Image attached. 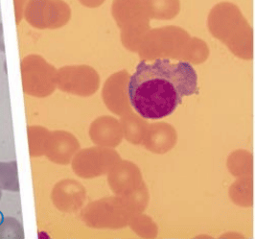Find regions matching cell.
I'll use <instances>...</instances> for the list:
<instances>
[{
	"label": "cell",
	"instance_id": "6da1fadb",
	"mask_svg": "<svg viewBox=\"0 0 255 239\" xmlns=\"http://www.w3.org/2000/svg\"><path fill=\"white\" fill-rule=\"evenodd\" d=\"M198 91V75L187 62L172 63L156 59L142 61L130 76L128 95L132 108L144 118L160 119L171 115L185 96Z\"/></svg>",
	"mask_w": 255,
	"mask_h": 239
},
{
	"label": "cell",
	"instance_id": "7a4b0ae2",
	"mask_svg": "<svg viewBox=\"0 0 255 239\" xmlns=\"http://www.w3.org/2000/svg\"><path fill=\"white\" fill-rule=\"evenodd\" d=\"M208 27L216 38L226 42L239 57L253 53V32L239 7L231 2L216 4L208 15Z\"/></svg>",
	"mask_w": 255,
	"mask_h": 239
},
{
	"label": "cell",
	"instance_id": "3957f363",
	"mask_svg": "<svg viewBox=\"0 0 255 239\" xmlns=\"http://www.w3.org/2000/svg\"><path fill=\"white\" fill-rule=\"evenodd\" d=\"M113 15L117 25L123 29L125 45L133 49L139 38L150 27V17L141 0H114Z\"/></svg>",
	"mask_w": 255,
	"mask_h": 239
},
{
	"label": "cell",
	"instance_id": "277c9868",
	"mask_svg": "<svg viewBox=\"0 0 255 239\" xmlns=\"http://www.w3.org/2000/svg\"><path fill=\"white\" fill-rule=\"evenodd\" d=\"M23 91L28 95L45 97L57 87V70L38 55H29L20 63Z\"/></svg>",
	"mask_w": 255,
	"mask_h": 239
},
{
	"label": "cell",
	"instance_id": "5b68a950",
	"mask_svg": "<svg viewBox=\"0 0 255 239\" xmlns=\"http://www.w3.org/2000/svg\"><path fill=\"white\" fill-rule=\"evenodd\" d=\"M24 17L35 28L56 29L69 21L71 9L64 0H29Z\"/></svg>",
	"mask_w": 255,
	"mask_h": 239
},
{
	"label": "cell",
	"instance_id": "8992f818",
	"mask_svg": "<svg viewBox=\"0 0 255 239\" xmlns=\"http://www.w3.org/2000/svg\"><path fill=\"white\" fill-rule=\"evenodd\" d=\"M57 86L69 93L90 95L99 87V76L87 65L64 66L57 72Z\"/></svg>",
	"mask_w": 255,
	"mask_h": 239
},
{
	"label": "cell",
	"instance_id": "52a82bcc",
	"mask_svg": "<svg viewBox=\"0 0 255 239\" xmlns=\"http://www.w3.org/2000/svg\"><path fill=\"white\" fill-rule=\"evenodd\" d=\"M186 38H188V35L179 27L169 26L153 30L142 54L146 55L147 58L153 59L156 54L162 55V53L168 50L169 47L171 50L172 47L179 45Z\"/></svg>",
	"mask_w": 255,
	"mask_h": 239
},
{
	"label": "cell",
	"instance_id": "ba28073f",
	"mask_svg": "<svg viewBox=\"0 0 255 239\" xmlns=\"http://www.w3.org/2000/svg\"><path fill=\"white\" fill-rule=\"evenodd\" d=\"M71 152L70 140L68 139V135L63 132H56L54 134H49L45 155L51 160L53 163L57 164H66Z\"/></svg>",
	"mask_w": 255,
	"mask_h": 239
},
{
	"label": "cell",
	"instance_id": "9c48e42d",
	"mask_svg": "<svg viewBox=\"0 0 255 239\" xmlns=\"http://www.w3.org/2000/svg\"><path fill=\"white\" fill-rule=\"evenodd\" d=\"M150 18L172 19L176 17L181 8L180 0H141Z\"/></svg>",
	"mask_w": 255,
	"mask_h": 239
},
{
	"label": "cell",
	"instance_id": "30bf717a",
	"mask_svg": "<svg viewBox=\"0 0 255 239\" xmlns=\"http://www.w3.org/2000/svg\"><path fill=\"white\" fill-rule=\"evenodd\" d=\"M29 152L31 157H38L45 153L49 133L42 127L30 126L27 128Z\"/></svg>",
	"mask_w": 255,
	"mask_h": 239
},
{
	"label": "cell",
	"instance_id": "8fae6325",
	"mask_svg": "<svg viewBox=\"0 0 255 239\" xmlns=\"http://www.w3.org/2000/svg\"><path fill=\"white\" fill-rule=\"evenodd\" d=\"M0 189L13 192L19 191L18 171L15 161L0 163Z\"/></svg>",
	"mask_w": 255,
	"mask_h": 239
},
{
	"label": "cell",
	"instance_id": "7c38bea8",
	"mask_svg": "<svg viewBox=\"0 0 255 239\" xmlns=\"http://www.w3.org/2000/svg\"><path fill=\"white\" fill-rule=\"evenodd\" d=\"M24 239L23 227L14 217L0 219V239Z\"/></svg>",
	"mask_w": 255,
	"mask_h": 239
},
{
	"label": "cell",
	"instance_id": "4fadbf2b",
	"mask_svg": "<svg viewBox=\"0 0 255 239\" xmlns=\"http://www.w3.org/2000/svg\"><path fill=\"white\" fill-rule=\"evenodd\" d=\"M106 0H79V2L87 8H98L102 6Z\"/></svg>",
	"mask_w": 255,
	"mask_h": 239
},
{
	"label": "cell",
	"instance_id": "5bb4252c",
	"mask_svg": "<svg viewBox=\"0 0 255 239\" xmlns=\"http://www.w3.org/2000/svg\"><path fill=\"white\" fill-rule=\"evenodd\" d=\"M25 4V0H14V7H15V13H16V21L17 23L20 20L21 14L23 13V7Z\"/></svg>",
	"mask_w": 255,
	"mask_h": 239
},
{
	"label": "cell",
	"instance_id": "9a60e30c",
	"mask_svg": "<svg viewBox=\"0 0 255 239\" xmlns=\"http://www.w3.org/2000/svg\"><path fill=\"white\" fill-rule=\"evenodd\" d=\"M0 50L5 52V45H4V39H3V27L0 23Z\"/></svg>",
	"mask_w": 255,
	"mask_h": 239
},
{
	"label": "cell",
	"instance_id": "2e32d148",
	"mask_svg": "<svg viewBox=\"0 0 255 239\" xmlns=\"http://www.w3.org/2000/svg\"><path fill=\"white\" fill-rule=\"evenodd\" d=\"M1 198H2V192H1V189H0V201H1Z\"/></svg>",
	"mask_w": 255,
	"mask_h": 239
}]
</instances>
